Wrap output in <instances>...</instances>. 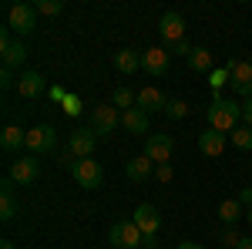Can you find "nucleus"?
Returning a JSON list of instances; mask_svg holds the SVG:
<instances>
[{
	"instance_id": "9b49d317",
	"label": "nucleus",
	"mask_w": 252,
	"mask_h": 249,
	"mask_svg": "<svg viewBox=\"0 0 252 249\" xmlns=\"http://www.w3.org/2000/svg\"><path fill=\"white\" fill-rule=\"evenodd\" d=\"M91 121H94V132L104 138V135H111L121 125V111H118L115 105H97L94 115H91Z\"/></svg>"
},
{
	"instance_id": "f3484780",
	"label": "nucleus",
	"mask_w": 252,
	"mask_h": 249,
	"mask_svg": "<svg viewBox=\"0 0 252 249\" xmlns=\"http://www.w3.org/2000/svg\"><path fill=\"white\" fill-rule=\"evenodd\" d=\"M138 108H141L145 115H152V111H165L168 101H165V95H161L158 88H141V91H138Z\"/></svg>"
},
{
	"instance_id": "58836bf2",
	"label": "nucleus",
	"mask_w": 252,
	"mask_h": 249,
	"mask_svg": "<svg viewBox=\"0 0 252 249\" xmlns=\"http://www.w3.org/2000/svg\"><path fill=\"white\" fill-rule=\"evenodd\" d=\"M0 249H17V243H0Z\"/></svg>"
},
{
	"instance_id": "5701e85b",
	"label": "nucleus",
	"mask_w": 252,
	"mask_h": 249,
	"mask_svg": "<svg viewBox=\"0 0 252 249\" xmlns=\"http://www.w3.org/2000/svg\"><path fill=\"white\" fill-rule=\"evenodd\" d=\"M0 54H3V68L14 71V68H20V64L27 61V44H24V40H14V44H7Z\"/></svg>"
},
{
	"instance_id": "7c9ffc66",
	"label": "nucleus",
	"mask_w": 252,
	"mask_h": 249,
	"mask_svg": "<svg viewBox=\"0 0 252 249\" xmlns=\"http://www.w3.org/2000/svg\"><path fill=\"white\" fill-rule=\"evenodd\" d=\"M64 115H71V118L81 115V98L78 95H67V98H64Z\"/></svg>"
},
{
	"instance_id": "cd10ccee",
	"label": "nucleus",
	"mask_w": 252,
	"mask_h": 249,
	"mask_svg": "<svg viewBox=\"0 0 252 249\" xmlns=\"http://www.w3.org/2000/svg\"><path fill=\"white\" fill-rule=\"evenodd\" d=\"M165 115H168V118H175V121H182V118L189 115V105H185L182 98H178V101H168V108H165Z\"/></svg>"
},
{
	"instance_id": "39448f33",
	"label": "nucleus",
	"mask_w": 252,
	"mask_h": 249,
	"mask_svg": "<svg viewBox=\"0 0 252 249\" xmlns=\"http://www.w3.org/2000/svg\"><path fill=\"white\" fill-rule=\"evenodd\" d=\"M225 71H229V84L235 88V95L249 101L252 98V64L249 61H229Z\"/></svg>"
},
{
	"instance_id": "0eeeda50",
	"label": "nucleus",
	"mask_w": 252,
	"mask_h": 249,
	"mask_svg": "<svg viewBox=\"0 0 252 249\" xmlns=\"http://www.w3.org/2000/svg\"><path fill=\"white\" fill-rule=\"evenodd\" d=\"M37 175H40L37 155H20L17 162H10V178H14L17 185H31V182H37Z\"/></svg>"
},
{
	"instance_id": "f03ea898",
	"label": "nucleus",
	"mask_w": 252,
	"mask_h": 249,
	"mask_svg": "<svg viewBox=\"0 0 252 249\" xmlns=\"http://www.w3.org/2000/svg\"><path fill=\"white\" fill-rule=\"evenodd\" d=\"M64 165L74 172V182H78L81 189H101V182H104V169H101V162H94V158H64Z\"/></svg>"
},
{
	"instance_id": "4468645a",
	"label": "nucleus",
	"mask_w": 252,
	"mask_h": 249,
	"mask_svg": "<svg viewBox=\"0 0 252 249\" xmlns=\"http://www.w3.org/2000/svg\"><path fill=\"white\" fill-rule=\"evenodd\" d=\"M44 91H47V81H44L37 71H20V77H17V95L20 98H31V101H34V98H40Z\"/></svg>"
},
{
	"instance_id": "f8f14e48",
	"label": "nucleus",
	"mask_w": 252,
	"mask_h": 249,
	"mask_svg": "<svg viewBox=\"0 0 252 249\" xmlns=\"http://www.w3.org/2000/svg\"><path fill=\"white\" fill-rule=\"evenodd\" d=\"M131 222H135L138 229H141V236H145V239H155L158 226H161V219H158V209H155V206H148V202L135 209V215H131Z\"/></svg>"
},
{
	"instance_id": "b1692460",
	"label": "nucleus",
	"mask_w": 252,
	"mask_h": 249,
	"mask_svg": "<svg viewBox=\"0 0 252 249\" xmlns=\"http://www.w3.org/2000/svg\"><path fill=\"white\" fill-rule=\"evenodd\" d=\"M115 68L121 71V74H135L138 68H141V54H138V51H131V47L118 51V54H115Z\"/></svg>"
},
{
	"instance_id": "ea45409f",
	"label": "nucleus",
	"mask_w": 252,
	"mask_h": 249,
	"mask_svg": "<svg viewBox=\"0 0 252 249\" xmlns=\"http://www.w3.org/2000/svg\"><path fill=\"white\" fill-rule=\"evenodd\" d=\"M246 219H249V222H252V209H249V212H246Z\"/></svg>"
},
{
	"instance_id": "2f4dec72",
	"label": "nucleus",
	"mask_w": 252,
	"mask_h": 249,
	"mask_svg": "<svg viewBox=\"0 0 252 249\" xmlns=\"http://www.w3.org/2000/svg\"><path fill=\"white\" fill-rule=\"evenodd\" d=\"M165 51H168V54H182V58H189V54H192L195 47L189 44V40H178V44H172V47H165Z\"/></svg>"
},
{
	"instance_id": "f257e3e1",
	"label": "nucleus",
	"mask_w": 252,
	"mask_h": 249,
	"mask_svg": "<svg viewBox=\"0 0 252 249\" xmlns=\"http://www.w3.org/2000/svg\"><path fill=\"white\" fill-rule=\"evenodd\" d=\"M239 118H242V105H235V98H222L215 95L209 105V128L222 135H232L239 128Z\"/></svg>"
},
{
	"instance_id": "f704fd0d",
	"label": "nucleus",
	"mask_w": 252,
	"mask_h": 249,
	"mask_svg": "<svg viewBox=\"0 0 252 249\" xmlns=\"http://www.w3.org/2000/svg\"><path fill=\"white\" fill-rule=\"evenodd\" d=\"M242 121L252 128V98H249V101H242Z\"/></svg>"
},
{
	"instance_id": "2eb2a0df",
	"label": "nucleus",
	"mask_w": 252,
	"mask_h": 249,
	"mask_svg": "<svg viewBox=\"0 0 252 249\" xmlns=\"http://www.w3.org/2000/svg\"><path fill=\"white\" fill-rule=\"evenodd\" d=\"M225 142H229V135L215 132V128H205V132L198 135V148H202V155H209V158H219V155L225 152Z\"/></svg>"
},
{
	"instance_id": "6e6552de",
	"label": "nucleus",
	"mask_w": 252,
	"mask_h": 249,
	"mask_svg": "<svg viewBox=\"0 0 252 249\" xmlns=\"http://www.w3.org/2000/svg\"><path fill=\"white\" fill-rule=\"evenodd\" d=\"M172 148H175L172 135L155 132V135H148V138H145V155H148V158H152L155 165H165V162L172 158Z\"/></svg>"
},
{
	"instance_id": "c9c22d12",
	"label": "nucleus",
	"mask_w": 252,
	"mask_h": 249,
	"mask_svg": "<svg viewBox=\"0 0 252 249\" xmlns=\"http://www.w3.org/2000/svg\"><path fill=\"white\" fill-rule=\"evenodd\" d=\"M239 202H242L246 209H252V189H242V195H239Z\"/></svg>"
},
{
	"instance_id": "1a4fd4ad",
	"label": "nucleus",
	"mask_w": 252,
	"mask_h": 249,
	"mask_svg": "<svg viewBox=\"0 0 252 249\" xmlns=\"http://www.w3.org/2000/svg\"><path fill=\"white\" fill-rule=\"evenodd\" d=\"M97 138L101 135L94 132V128H78V132L71 135V142H67V148H71V158H91V152H94Z\"/></svg>"
},
{
	"instance_id": "aec40b11",
	"label": "nucleus",
	"mask_w": 252,
	"mask_h": 249,
	"mask_svg": "<svg viewBox=\"0 0 252 249\" xmlns=\"http://www.w3.org/2000/svg\"><path fill=\"white\" fill-rule=\"evenodd\" d=\"M242 215H246V206H242L239 199H222V202H219V219H222L229 229H232Z\"/></svg>"
},
{
	"instance_id": "a878e982",
	"label": "nucleus",
	"mask_w": 252,
	"mask_h": 249,
	"mask_svg": "<svg viewBox=\"0 0 252 249\" xmlns=\"http://www.w3.org/2000/svg\"><path fill=\"white\" fill-rule=\"evenodd\" d=\"M229 138H232V145L239 148V152H252V128L249 125H239Z\"/></svg>"
},
{
	"instance_id": "20e7f679",
	"label": "nucleus",
	"mask_w": 252,
	"mask_h": 249,
	"mask_svg": "<svg viewBox=\"0 0 252 249\" xmlns=\"http://www.w3.org/2000/svg\"><path fill=\"white\" fill-rule=\"evenodd\" d=\"M108 243L115 249H138V246H145V236H141V229L135 222H115L111 232H108Z\"/></svg>"
},
{
	"instance_id": "393cba45",
	"label": "nucleus",
	"mask_w": 252,
	"mask_h": 249,
	"mask_svg": "<svg viewBox=\"0 0 252 249\" xmlns=\"http://www.w3.org/2000/svg\"><path fill=\"white\" fill-rule=\"evenodd\" d=\"M111 105H115L118 111H131V108H138V95L131 91V88H115Z\"/></svg>"
},
{
	"instance_id": "a211bd4d",
	"label": "nucleus",
	"mask_w": 252,
	"mask_h": 249,
	"mask_svg": "<svg viewBox=\"0 0 252 249\" xmlns=\"http://www.w3.org/2000/svg\"><path fill=\"white\" fill-rule=\"evenodd\" d=\"M0 148H3V152H20V148H27V132H20L17 125H3V132H0Z\"/></svg>"
},
{
	"instance_id": "9d476101",
	"label": "nucleus",
	"mask_w": 252,
	"mask_h": 249,
	"mask_svg": "<svg viewBox=\"0 0 252 249\" xmlns=\"http://www.w3.org/2000/svg\"><path fill=\"white\" fill-rule=\"evenodd\" d=\"M54 148V128L51 125H37L27 132V155H47Z\"/></svg>"
},
{
	"instance_id": "bb28decb",
	"label": "nucleus",
	"mask_w": 252,
	"mask_h": 249,
	"mask_svg": "<svg viewBox=\"0 0 252 249\" xmlns=\"http://www.w3.org/2000/svg\"><path fill=\"white\" fill-rule=\"evenodd\" d=\"M34 10H37L40 17H58L61 10H64V3H61V0H37Z\"/></svg>"
},
{
	"instance_id": "7ed1b4c3",
	"label": "nucleus",
	"mask_w": 252,
	"mask_h": 249,
	"mask_svg": "<svg viewBox=\"0 0 252 249\" xmlns=\"http://www.w3.org/2000/svg\"><path fill=\"white\" fill-rule=\"evenodd\" d=\"M7 27L20 34V37H27V34H34L37 31V10L31 7V3H14L10 10H7Z\"/></svg>"
},
{
	"instance_id": "ddd939ff",
	"label": "nucleus",
	"mask_w": 252,
	"mask_h": 249,
	"mask_svg": "<svg viewBox=\"0 0 252 249\" xmlns=\"http://www.w3.org/2000/svg\"><path fill=\"white\" fill-rule=\"evenodd\" d=\"M168 58H172V54H168L165 47H148V51H141V68L152 77H161L168 71Z\"/></svg>"
},
{
	"instance_id": "c85d7f7f",
	"label": "nucleus",
	"mask_w": 252,
	"mask_h": 249,
	"mask_svg": "<svg viewBox=\"0 0 252 249\" xmlns=\"http://www.w3.org/2000/svg\"><path fill=\"white\" fill-rule=\"evenodd\" d=\"M219 239H222V249H235L239 243H242V236H239L235 229H222V236H219Z\"/></svg>"
},
{
	"instance_id": "72a5a7b5",
	"label": "nucleus",
	"mask_w": 252,
	"mask_h": 249,
	"mask_svg": "<svg viewBox=\"0 0 252 249\" xmlns=\"http://www.w3.org/2000/svg\"><path fill=\"white\" fill-rule=\"evenodd\" d=\"M0 84H3V88H17V81H14V71H10V68L0 71Z\"/></svg>"
},
{
	"instance_id": "6ab92c4d",
	"label": "nucleus",
	"mask_w": 252,
	"mask_h": 249,
	"mask_svg": "<svg viewBox=\"0 0 252 249\" xmlns=\"http://www.w3.org/2000/svg\"><path fill=\"white\" fill-rule=\"evenodd\" d=\"M121 128L128 135H145L148 132V115L141 108H131V111H121Z\"/></svg>"
},
{
	"instance_id": "423d86ee",
	"label": "nucleus",
	"mask_w": 252,
	"mask_h": 249,
	"mask_svg": "<svg viewBox=\"0 0 252 249\" xmlns=\"http://www.w3.org/2000/svg\"><path fill=\"white\" fill-rule=\"evenodd\" d=\"M158 37L165 40V47L185 40V20H182V14H175V10L161 14V20H158Z\"/></svg>"
},
{
	"instance_id": "4c0bfd02",
	"label": "nucleus",
	"mask_w": 252,
	"mask_h": 249,
	"mask_svg": "<svg viewBox=\"0 0 252 249\" xmlns=\"http://www.w3.org/2000/svg\"><path fill=\"white\" fill-rule=\"evenodd\" d=\"M178 249H202L198 243H178Z\"/></svg>"
},
{
	"instance_id": "4be33fe9",
	"label": "nucleus",
	"mask_w": 252,
	"mask_h": 249,
	"mask_svg": "<svg viewBox=\"0 0 252 249\" xmlns=\"http://www.w3.org/2000/svg\"><path fill=\"white\" fill-rule=\"evenodd\" d=\"M189 68H192L195 74H212L215 61H212V54H209V47H195L192 54H189Z\"/></svg>"
},
{
	"instance_id": "412c9836",
	"label": "nucleus",
	"mask_w": 252,
	"mask_h": 249,
	"mask_svg": "<svg viewBox=\"0 0 252 249\" xmlns=\"http://www.w3.org/2000/svg\"><path fill=\"white\" fill-rule=\"evenodd\" d=\"M152 169H155V162H152L148 155H138V158H131V162L125 165V172H128L131 182H145V178L152 175Z\"/></svg>"
},
{
	"instance_id": "e433bc0d",
	"label": "nucleus",
	"mask_w": 252,
	"mask_h": 249,
	"mask_svg": "<svg viewBox=\"0 0 252 249\" xmlns=\"http://www.w3.org/2000/svg\"><path fill=\"white\" fill-rule=\"evenodd\" d=\"M235 249H252V236H242V243H239Z\"/></svg>"
},
{
	"instance_id": "dca6fc26",
	"label": "nucleus",
	"mask_w": 252,
	"mask_h": 249,
	"mask_svg": "<svg viewBox=\"0 0 252 249\" xmlns=\"http://www.w3.org/2000/svg\"><path fill=\"white\" fill-rule=\"evenodd\" d=\"M14 215H17V199H14V178L7 175V178L0 182V219L10 222Z\"/></svg>"
},
{
	"instance_id": "473e14b6",
	"label": "nucleus",
	"mask_w": 252,
	"mask_h": 249,
	"mask_svg": "<svg viewBox=\"0 0 252 249\" xmlns=\"http://www.w3.org/2000/svg\"><path fill=\"white\" fill-rule=\"evenodd\" d=\"M155 175H158V182H172V165L165 162V165H155Z\"/></svg>"
},
{
	"instance_id": "c756f323",
	"label": "nucleus",
	"mask_w": 252,
	"mask_h": 249,
	"mask_svg": "<svg viewBox=\"0 0 252 249\" xmlns=\"http://www.w3.org/2000/svg\"><path fill=\"white\" fill-rule=\"evenodd\" d=\"M209 84H212L215 91H219L222 84H229V71H225V68H215L212 74H209Z\"/></svg>"
}]
</instances>
